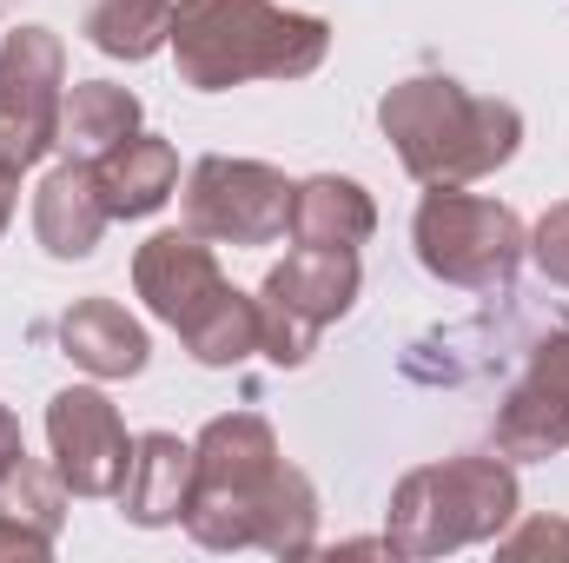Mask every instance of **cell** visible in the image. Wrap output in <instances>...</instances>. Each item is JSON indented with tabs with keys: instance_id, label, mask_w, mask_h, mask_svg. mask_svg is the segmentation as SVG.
Instances as JSON below:
<instances>
[{
	"instance_id": "cell-4",
	"label": "cell",
	"mask_w": 569,
	"mask_h": 563,
	"mask_svg": "<svg viewBox=\"0 0 569 563\" xmlns=\"http://www.w3.org/2000/svg\"><path fill=\"white\" fill-rule=\"evenodd\" d=\"M133 292L159 325L186 338L206 372H232L259 352V298H246L219 273L212 239L199 233H152L133 253Z\"/></svg>"
},
{
	"instance_id": "cell-24",
	"label": "cell",
	"mask_w": 569,
	"mask_h": 563,
	"mask_svg": "<svg viewBox=\"0 0 569 563\" xmlns=\"http://www.w3.org/2000/svg\"><path fill=\"white\" fill-rule=\"evenodd\" d=\"M13 186H20V179H13V172H0V233L13 226Z\"/></svg>"
},
{
	"instance_id": "cell-2",
	"label": "cell",
	"mask_w": 569,
	"mask_h": 563,
	"mask_svg": "<svg viewBox=\"0 0 569 563\" xmlns=\"http://www.w3.org/2000/svg\"><path fill=\"white\" fill-rule=\"evenodd\" d=\"M378 127L418 186H477L517 159L523 113L450 73H411L378 100Z\"/></svg>"
},
{
	"instance_id": "cell-6",
	"label": "cell",
	"mask_w": 569,
	"mask_h": 563,
	"mask_svg": "<svg viewBox=\"0 0 569 563\" xmlns=\"http://www.w3.org/2000/svg\"><path fill=\"white\" fill-rule=\"evenodd\" d=\"M411 246H418V266L437 285L497 292V285L517 279L530 233L503 199H483L463 186H430L418 199V219H411Z\"/></svg>"
},
{
	"instance_id": "cell-20",
	"label": "cell",
	"mask_w": 569,
	"mask_h": 563,
	"mask_svg": "<svg viewBox=\"0 0 569 563\" xmlns=\"http://www.w3.org/2000/svg\"><path fill=\"white\" fill-rule=\"evenodd\" d=\"M503 557H550V563H569V524L563 517H530L523 531H503L497 537Z\"/></svg>"
},
{
	"instance_id": "cell-16",
	"label": "cell",
	"mask_w": 569,
	"mask_h": 563,
	"mask_svg": "<svg viewBox=\"0 0 569 563\" xmlns=\"http://www.w3.org/2000/svg\"><path fill=\"white\" fill-rule=\"evenodd\" d=\"M298 246H345L358 253L371 233H378V199L345 179V172H311L291 186V226H284Z\"/></svg>"
},
{
	"instance_id": "cell-10",
	"label": "cell",
	"mask_w": 569,
	"mask_h": 563,
	"mask_svg": "<svg viewBox=\"0 0 569 563\" xmlns=\"http://www.w3.org/2000/svg\"><path fill=\"white\" fill-rule=\"evenodd\" d=\"M47 451L53 471L67 484V497H120L127 464H133V437L120 424V405L93 385H67L47 405Z\"/></svg>"
},
{
	"instance_id": "cell-23",
	"label": "cell",
	"mask_w": 569,
	"mask_h": 563,
	"mask_svg": "<svg viewBox=\"0 0 569 563\" xmlns=\"http://www.w3.org/2000/svg\"><path fill=\"white\" fill-rule=\"evenodd\" d=\"M20 457H27V437H20V418H13V412L0 405V484H7V471H13Z\"/></svg>"
},
{
	"instance_id": "cell-19",
	"label": "cell",
	"mask_w": 569,
	"mask_h": 563,
	"mask_svg": "<svg viewBox=\"0 0 569 563\" xmlns=\"http://www.w3.org/2000/svg\"><path fill=\"white\" fill-rule=\"evenodd\" d=\"M0 511L20 517V524H33V531H47V537H60V517H67V484H60V471L20 457V464L7 471V484H0Z\"/></svg>"
},
{
	"instance_id": "cell-21",
	"label": "cell",
	"mask_w": 569,
	"mask_h": 563,
	"mask_svg": "<svg viewBox=\"0 0 569 563\" xmlns=\"http://www.w3.org/2000/svg\"><path fill=\"white\" fill-rule=\"evenodd\" d=\"M530 259L543 266V279L550 285H569V199L537 219V233H530Z\"/></svg>"
},
{
	"instance_id": "cell-17",
	"label": "cell",
	"mask_w": 569,
	"mask_h": 563,
	"mask_svg": "<svg viewBox=\"0 0 569 563\" xmlns=\"http://www.w3.org/2000/svg\"><path fill=\"white\" fill-rule=\"evenodd\" d=\"M133 134H140V100L127 87H113V80H73L67 87V107H60V146H67V159L93 166L100 152H113Z\"/></svg>"
},
{
	"instance_id": "cell-14",
	"label": "cell",
	"mask_w": 569,
	"mask_h": 563,
	"mask_svg": "<svg viewBox=\"0 0 569 563\" xmlns=\"http://www.w3.org/2000/svg\"><path fill=\"white\" fill-rule=\"evenodd\" d=\"M186 497H192V444L172 437V431H146V437H133V464H127V484H120L127 524L166 531V524L186 517Z\"/></svg>"
},
{
	"instance_id": "cell-7",
	"label": "cell",
	"mask_w": 569,
	"mask_h": 563,
	"mask_svg": "<svg viewBox=\"0 0 569 563\" xmlns=\"http://www.w3.org/2000/svg\"><path fill=\"white\" fill-rule=\"evenodd\" d=\"M358 285H365L358 253H345V246H298L259 285V352L272 365H284V372H298L318 352V332L338 325L358 305Z\"/></svg>"
},
{
	"instance_id": "cell-8",
	"label": "cell",
	"mask_w": 569,
	"mask_h": 563,
	"mask_svg": "<svg viewBox=\"0 0 569 563\" xmlns=\"http://www.w3.org/2000/svg\"><path fill=\"white\" fill-rule=\"evenodd\" d=\"M67 47L53 27H13L0 40V172H33L60 146Z\"/></svg>"
},
{
	"instance_id": "cell-9",
	"label": "cell",
	"mask_w": 569,
	"mask_h": 563,
	"mask_svg": "<svg viewBox=\"0 0 569 563\" xmlns=\"http://www.w3.org/2000/svg\"><path fill=\"white\" fill-rule=\"evenodd\" d=\"M186 233L212 246H272L291 226V179L266 159L206 152L186 172Z\"/></svg>"
},
{
	"instance_id": "cell-12",
	"label": "cell",
	"mask_w": 569,
	"mask_h": 563,
	"mask_svg": "<svg viewBox=\"0 0 569 563\" xmlns=\"http://www.w3.org/2000/svg\"><path fill=\"white\" fill-rule=\"evenodd\" d=\"M107 226H113V213H107V199L93 186V166L87 159H60L40 179V192H33V239H40V253L60 259V266L93 259Z\"/></svg>"
},
{
	"instance_id": "cell-18",
	"label": "cell",
	"mask_w": 569,
	"mask_h": 563,
	"mask_svg": "<svg viewBox=\"0 0 569 563\" xmlns=\"http://www.w3.org/2000/svg\"><path fill=\"white\" fill-rule=\"evenodd\" d=\"M87 40L107 60H152L159 47H172V0H93Z\"/></svg>"
},
{
	"instance_id": "cell-5",
	"label": "cell",
	"mask_w": 569,
	"mask_h": 563,
	"mask_svg": "<svg viewBox=\"0 0 569 563\" xmlns=\"http://www.w3.org/2000/svg\"><path fill=\"white\" fill-rule=\"evenodd\" d=\"M517 471L510 457H437L398 477L391 491V517H385V544L391 557H450V551H470V544H497L510 524H517Z\"/></svg>"
},
{
	"instance_id": "cell-15",
	"label": "cell",
	"mask_w": 569,
	"mask_h": 563,
	"mask_svg": "<svg viewBox=\"0 0 569 563\" xmlns=\"http://www.w3.org/2000/svg\"><path fill=\"white\" fill-rule=\"evenodd\" d=\"M93 186H100L113 219H152L179 192V152L159 134H133V140H120L113 152L93 159Z\"/></svg>"
},
{
	"instance_id": "cell-3",
	"label": "cell",
	"mask_w": 569,
	"mask_h": 563,
	"mask_svg": "<svg viewBox=\"0 0 569 563\" xmlns=\"http://www.w3.org/2000/svg\"><path fill=\"white\" fill-rule=\"evenodd\" d=\"M331 53L325 13H291L272 0H172V60L192 93H226L246 80H305Z\"/></svg>"
},
{
	"instance_id": "cell-11",
	"label": "cell",
	"mask_w": 569,
	"mask_h": 563,
	"mask_svg": "<svg viewBox=\"0 0 569 563\" xmlns=\"http://www.w3.org/2000/svg\"><path fill=\"white\" fill-rule=\"evenodd\" d=\"M497 451L503 457H557L569 451V312L550 318V332L530 345L523 378L510 385L497 412Z\"/></svg>"
},
{
	"instance_id": "cell-22",
	"label": "cell",
	"mask_w": 569,
	"mask_h": 563,
	"mask_svg": "<svg viewBox=\"0 0 569 563\" xmlns=\"http://www.w3.org/2000/svg\"><path fill=\"white\" fill-rule=\"evenodd\" d=\"M53 544H60V537H47V531H33V524H20V517H7V511H0V557L47 563V557H53Z\"/></svg>"
},
{
	"instance_id": "cell-1",
	"label": "cell",
	"mask_w": 569,
	"mask_h": 563,
	"mask_svg": "<svg viewBox=\"0 0 569 563\" xmlns=\"http://www.w3.org/2000/svg\"><path fill=\"white\" fill-rule=\"evenodd\" d=\"M199 551H318V491L279 457V431L259 412H219L192 437V497L186 517Z\"/></svg>"
},
{
	"instance_id": "cell-13",
	"label": "cell",
	"mask_w": 569,
	"mask_h": 563,
	"mask_svg": "<svg viewBox=\"0 0 569 563\" xmlns=\"http://www.w3.org/2000/svg\"><path fill=\"white\" fill-rule=\"evenodd\" d=\"M60 352L87 378L113 385V378H140L146 358H152V338H146V325L120 298H73L60 312Z\"/></svg>"
}]
</instances>
